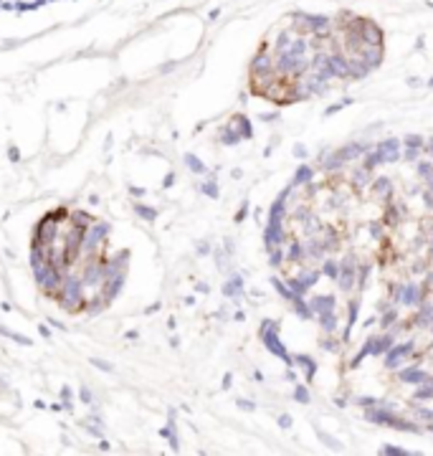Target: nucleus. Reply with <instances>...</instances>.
Wrapping results in <instances>:
<instances>
[{
	"label": "nucleus",
	"mask_w": 433,
	"mask_h": 456,
	"mask_svg": "<svg viewBox=\"0 0 433 456\" xmlns=\"http://www.w3.org/2000/svg\"><path fill=\"white\" fill-rule=\"evenodd\" d=\"M33 261L43 292L71 312L92 309L109 297L114 261L101 226L86 213L58 208L36 226Z\"/></svg>",
	"instance_id": "nucleus-1"
}]
</instances>
